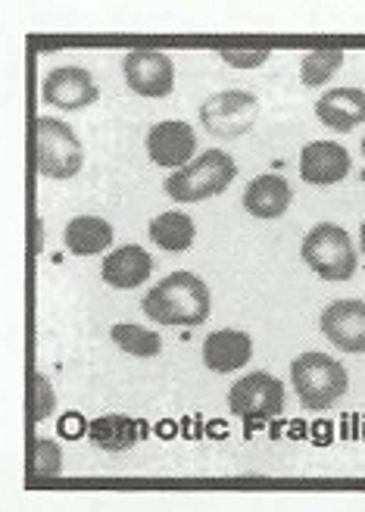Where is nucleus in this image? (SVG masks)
Here are the masks:
<instances>
[{"instance_id": "1", "label": "nucleus", "mask_w": 365, "mask_h": 512, "mask_svg": "<svg viewBox=\"0 0 365 512\" xmlns=\"http://www.w3.org/2000/svg\"><path fill=\"white\" fill-rule=\"evenodd\" d=\"M141 306H144V313L160 325L197 328L210 319L213 300H210V288H206L197 275L172 272L144 297Z\"/></svg>"}, {"instance_id": "2", "label": "nucleus", "mask_w": 365, "mask_h": 512, "mask_svg": "<svg viewBox=\"0 0 365 512\" xmlns=\"http://www.w3.org/2000/svg\"><path fill=\"white\" fill-rule=\"evenodd\" d=\"M234 175H238V166L222 150H206L203 157L191 160L188 166H181L169 182H166V194L175 203H200L210 200L216 194H222Z\"/></svg>"}, {"instance_id": "3", "label": "nucleus", "mask_w": 365, "mask_h": 512, "mask_svg": "<svg viewBox=\"0 0 365 512\" xmlns=\"http://www.w3.org/2000/svg\"><path fill=\"white\" fill-rule=\"evenodd\" d=\"M291 381L306 409H328L347 394V369L325 353H303L291 366Z\"/></svg>"}, {"instance_id": "4", "label": "nucleus", "mask_w": 365, "mask_h": 512, "mask_svg": "<svg viewBox=\"0 0 365 512\" xmlns=\"http://www.w3.org/2000/svg\"><path fill=\"white\" fill-rule=\"evenodd\" d=\"M303 263L325 281H347L356 272V250L341 225L322 222L303 238Z\"/></svg>"}, {"instance_id": "5", "label": "nucleus", "mask_w": 365, "mask_h": 512, "mask_svg": "<svg viewBox=\"0 0 365 512\" xmlns=\"http://www.w3.org/2000/svg\"><path fill=\"white\" fill-rule=\"evenodd\" d=\"M35 144H38V169L47 178H72L85 163L82 141L60 119H38Z\"/></svg>"}, {"instance_id": "6", "label": "nucleus", "mask_w": 365, "mask_h": 512, "mask_svg": "<svg viewBox=\"0 0 365 512\" xmlns=\"http://www.w3.org/2000/svg\"><path fill=\"white\" fill-rule=\"evenodd\" d=\"M228 406H231V413L241 416L247 425H266L281 416L284 384L269 372H253L228 391Z\"/></svg>"}, {"instance_id": "7", "label": "nucleus", "mask_w": 365, "mask_h": 512, "mask_svg": "<svg viewBox=\"0 0 365 512\" xmlns=\"http://www.w3.org/2000/svg\"><path fill=\"white\" fill-rule=\"evenodd\" d=\"M259 113V100L250 91H219L213 97H206V104L200 107V122L206 128V135L234 141L247 135Z\"/></svg>"}, {"instance_id": "8", "label": "nucleus", "mask_w": 365, "mask_h": 512, "mask_svg": "<svg viewBox=\"0 0 365 512\" xmlns=\"http://www.w3.org/2000/svg\"><path fill=\"white\" fill-rule=\"evenodd\" d=\"M122 72L128 88L141 97H169L175 88V66L163 50H132Z\"/></svg>"}, {"instance_id": "9", "label": "nucleus", "mask_w": 365, "mask_h": 512, "mask_svg": "<svg viewBox=\"0 0 365 512\" xmlns=\"http://www.w3.org/2000/svg\"><path fill=\"white\" fill-rule=\"evenodd\" d=\"M44 100L57 110H85L100 97L94 75L82 66H60L44 79Z\"/></svg>"}, {"instance_id": "10", "label": "nucleus", "mask_w": 365, "mask_h": 512, "mask_svg": "<svg viewBox=\"0 0 365 512\" xmlns=\"http://www.w3.org/2000/svg\"><path fill=\"white\" fill-rule=\"evenodd\" d=\"M322 335L344 353H365V300H334L325 306Z\"/></svg>"}, {"instance_id": "11", "label": "nucleus", "mask_w": 365, "mask_h": 512, "mask_svg": "<svg viewBox=\"0 0 365 512\" xmlns=\"http://www.w3.org/2000/svg\"><path fill=\"white\" fill-rule=\"evenodd\" d=\"M194 150H197V138L188 122H160L147 135V153L156 166L181 169L191 163Z\"/></svg>"}, {"instance_id": "12", "label": "nucleus", "mask_w": 365, "mask_h": 512, "mask_svg": "<svg viewBox=\"0 0 365 512\" xmlns=\"http://www.w3.org/2000/svg\"><path fill=\"white\" fill-rule=\"evenodd\" d=\"M350 153L334 141L306 144L300 153V175L309 185H337L350 175Z\"/></svg>"}, {"instance_id": "13", "label": "nucleus", "mask_w": 365, "mask_h": 512, "mask_svg": "<svg viewBox=\"0 0 365 512\" xmlns=\"http://www.w3.org/2000/svg\"><path fill=\"white\" fill-rule=\"evenodd\" d=\"M250 356H253V341L247 331H238V328L213 331V335L203 341V366L216 375L238 372L241 366L250 363Z\"/></svg>"}, {"instance_id": "14", "label": "nucleus", "mask_w": 365, "mask_h": 512, "mask_svg": "<svg viewBox=\"0 0 365 512\" xmlns=\"http://www.w3.org/2000/svg\"><path fill=\"white\" fill-rule=\"evenodd\" d=\"M316 116L331 132H353L365 122V91L359 88H331L319 97Z\"/></svg>"}, {"instance_id": "15", "label": "nucleus", "mask_w": 365, "mask_h": 512, "mask_svg": "<svg viewBox=\"0 0 365 512\" xmlns=\"http://www.w3.org/2000/svg\"><path fill=\"white\" fill-rule=\"evenodd\" d=\"M291 200L294 191L281 175H259L244 191V210L256 219H278L288 213Z\"/></svg>"}, {"instance_id": "16", "label": "nucleus", "mask_w": 365, "mask_h": 512, "mask_svg": "<svg viewBox=\"0 0 365 512\" xmlns=\"http://www.w3.org/2000/svg\"><path fill=\"white\" fill-rule=\"evenodd\" d=\"M150 272H153V256L138 244L119 247L103 260V281L110 288H122V291L138 288L141 281L150 278Z\"/></svg>"}, {"instance_id": "17", "label": "nucleus", "mask_w": 365, "mask_h": 512, "mask_svg": "<svg viewBox=\"0 0 365 512\" xmlns=\"http://www.w3.org/2000/svg\"><path fill=\"white\" fill-rule=\"evenodd\" d=\"M144 425L128 419V416H103V419H94L88 425V438L94 447H100L103 453H125L132 450L141 438H144Z\"/></svg>"}, {"instance_id": "18", "label": "nucleus", "mask_w": 365, "mask_h": 512, "mask_svg": "<svg viewBox=\"0 0 365 512\" xmlns=\"http://www.w3.org/2000/svg\"><path fill=\"white\" fill-rule=\"evenodd\" d=\"M113 238V225L100 216H75L63 232L66 250L75 256H97L113 244Z\"/></svg>"}, {"instance_id": "19", "label": "nucleus", "mask_w": 365, "mask_h": 512, "mask_svg": "<svg viewBox=\"0 0 365 512\" xmlns=\"http://www.w3.org/2000/svg\"><path fill=\"white\" fill-rule=\"evenodd\" d=\"M147 232H150V241L166 253H185L194 247V238H197V228H194L191 216L178 213V210L156 216Z\"/></svg>"}, {"instance_id": "20", "label": "nucleus", "mask_w": 365, "mask_h": 512, "mask_svg": "<svg viewBox=\"0 0 365 512\" xmlns=\"http://www.w3.org/2000/svg\"><path fill=\"white\" fill-rule=\"evenodd\" d=\"M113 341L119 350H125L128 356H141V360H150V356L163 353V338L156 331H147L141 325H113Z\"/></svg>"}, {"instance_id": "21", "label": "nucleus", "mask_w": 365, "mask_h": 512, "mask_svg": "<svg viewBox=\"0 0 365 512\" xmlns=\"http://www.w3.org/2000/svg\"><path fill=\"white\" fill-rule=\"evenodd\" d=\"M344 66V50L341 47H322V50H309L300 63V79L303 85L316 88L325 85L331 75Z\"/></svg>"}, {"instance_id": "22", "label": "nucleus", "mask_w": 365, "mask_h": 512, "mask_svg": "<svg viewBox=\"0 0 365 512\" xmlns=\"http://www.w3.org/2000/svg\"><path fill=\"white\" fill-rule=\"evenodd\" d=\"M63 472V453L54 441H35L32 444V456H29V478L32 481H44Z\"/></svg>"}, {"instance_id": "23", "label": "nucleus", "mask_w": 365, "mask_h": 512, "mask_svg": "<svg viewBox=\"0 0 365 512\" xmlns=\"http://www.w3.org/2000/svg\"><path fill=\"white\" fill-rule=\"evenodd\" d=\"M54 388H50V381L44 375H35L32 378V422H44L50 413H54Z\"/></svg>"}, {"instance_id": "24", "label": "nucleus", "mask_w": 365, "mask_h": 512, "mask_svg": "<svg viewBox=\"0 0 365 512\" xmlns=\"http://www.w3.org/2000/svg\"><path fill=\"white\" fill-rule=\"evenodd\" d=\"M219 57L234 66V69H256L269 60V47H259V50H234V47H225L219 50Z\"/></svg>"}, {"instance_id": "25", "label": "nucleus", "mask_w": 365, "mask_h": 512, "mask_svg": "<svg viewBox=\"0 0 365 512\" xmlns=\"http://www.w3.org/2000/svg\"><path fill=\"white\" fill-rule=\"evenodd\" d=\"M60 434L63 438H69V441H75V438H82V434H88V422L82 419V416H66V419H60Z\"/></svg>"}, {"instance_id": "26", "label": "nucleus", "mask_w": 365, "mask_h": 512, "mask_svg": "<svg viewBox=\"0 0 365 512\" xmlns=\"http://www.w3.org/2000/svg\"><path fill=\"white\" fill-rule=\"evenodd\" d=\"M359 244H362V250H365V222H362V228H359Z\"/></svg>"}, {"instance_id": "27", "label": "nucleus", "mask_w": 365, "mask_h": 512, "mask_svg": "<svg viewBox=\"0 0 365 512\" xmlns=\"http://www.w3.org/2000/svg\"><path fill=\"white\" fill-rule=\"evenodd\" d=\"M362 153H365V141H362Z\"/></svg>"}]
</instances>
